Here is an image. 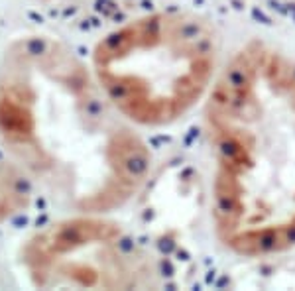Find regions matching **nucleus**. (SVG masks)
Segmentation results:
<instances>
[{"mask_svg":"<svg viewBox=\"0 0 295 291\" xmlns=\"http://www.w3.org/2000/svg\"><path fill=\"white\" fill-rule=\"evenodd\" d=\"M213 220L238 256L295 246V59L246 46L219 75L207 104Z\"/></svg>","mask_w":295,"mask_h":291,"instance_id":"nucleus-1","label":"nucleus"},{"mask_svg":"<svg viewBox=\"0 0 295 291\" xmlns=\"http://www.w3.org/2000/svg\"><path fill=\"white\" fill-rule=\"evenodd\" d=\"M217 36L207 20L160 12L128 22L95 49V71L108 98L146 126L172 124L207 93Z\"/></svg>","mask_w":295,"mask_h":291,"instance_id":"nucleus-2","label":"nucleus"}]
</instances>
